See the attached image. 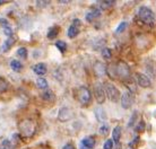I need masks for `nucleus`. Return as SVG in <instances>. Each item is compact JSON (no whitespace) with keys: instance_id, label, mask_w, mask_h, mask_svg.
I'll use <instances>...</instances> for the list:
<instances>
[{"instance_id":"obj_13","label":"nucleus","mask_w":156,"mask_h":149,"mask_svg":"<svg viewBox=\"0 0 156 149\" xmlns=\"http://www.w3.org/2000/svg\"><path fill=\"white\" fill-rule=\"evenodd\" d=\"M94 72L96 74V76H98V77H102V76H104V74H106V67L104 63L100 62V61H98V62L95 63V66H94Z\"/></svg>"},{"instance_id":"obj_29","label":"nucleus","mask_w":156,"mask_h":149,"mask_svg":"<svg viewBox=\"0 0 156 149\" xmlns=\"http://www.w3.org/2000/svg\"><path fill=\"white\" fill-rule=\"evenodd\" d=\"M127 26H128V24L126 23V22L120 23V25H119V26L117 27V29H115V34H120V33H122V32H125Z\"/></svg>"},{"instance_id":"obj_33","label":"nucleus","mask_w":156,"mask_h":149,"mask_svg":"<svg viewBox=\"0 0 156 149\" xmlns=\"http://www.w3.org/2000/svg\"><path fill=\"white\" fill-rule=\"evenodd\" d=\"M36 4L40 7H44V6H48V5L50 4V1H36Z\"/></svg>"},{"instance_id":"obj_8","label":"nucleus","mask_w":156,"mask_h":149,"mask_svg":"<svg viewBox=\"0 0 156 149\" xmlns=\"http://www.w3.org/2000/svg\"><path fill=\"white\" fill-rule=\"evenodd\" d=\"M94 94H95V98H96L98 104H103L105 102V90H104V88H103L101 84H96V86L94 88Z\"/></svg>"},{"instance_id":"obj_11","label":"nucleus","mask_w":156,"mask_h":149,"mask_svg":"<svg viewBox=\"0 0 156 149\" xmlns=\"http://www.w3.org/2000/svg\"><path fill=\"white\" fill-rule=\"evenodd\" d=\"M95 146V139L93 137H85L79 142V149H93Z\"/></svg>"},{"instance_id":"obj_2","label":"nucleus","mask_w":156,"mask_h":149,"mask_svg":"<svg viewBox=\"0 0 156 149\" xmlns=\"http://www.w3.org/2000/svg\"><path fill=\"white\" fill-rule=\"evenodd\" d=\"M138 17H139V19L143 23L147 24V25H154L156 22V17L154 12H153L151 8L146 7V6H143V7L139 8V10H138Z\"/></svg>"},{"instance_id":"obj_7","label":"nucleus","mask_w":156,"mask_h":149,"mask_svg":"<svg viewBox=\"0 0 156 149\" xmlns=\"http://www.w3.org/2000/svg\"><path fill=\"white\" fill-rule=\"evenodd\" d=\"M135 80H136L137 85L143 87V88H147V87L152 86V81H151L148 76H146L145 74H141V72L135 74Z\"/></svg>"},{"instance_id":"obj_22","label":"nucleus","mask_w":156,"mask_h":149,"mask_svg":"<svg viewBox=\"0 0 156 149\" xmlns=\"http://www.w3.org/2000/svg\"><path fill=\"white\" fill-rule=\"evenodd\" d=\"M0 149H14V144L8 139H5L0 142Z\"/></svg>"},{"instance_id":"obj_9","label":"nucleus","mask_w":156,"mask_h":149,"mask_svg":"<svg viewBox=\"0 0 156 149\" xmlns=\"http://www.w3.org/2000/svg\"><path fill=\"white\" fill-rule=\"evenodd\" d=\"M79 26H80V20L79 19H74V23L71 24L68 31H67V35L70 39H75L76 36L79 34Z\"/></svg>"},{"instance_id":"obj_30","label":"nucleus","mask_w":156,"mask_h":149,"mask_svg":"<svg viewBox=\"0 0 156 149\" xmlns=\"http://www.w3.org/2000/svg\"><path fill=\"white\" fill-rule=\"evenodd\" d=\"M17 55H20V58H27V50L25 49V47H20L18 50H17Z\"/></svg>"},{"instance_id":"obj_24","label":"nucleus","mask_w":156,"mask_h":149,"mask_svg":"<svg viewBox=\"0 0 156 149\" xmlns=\"http://www.w3.org/2000/svg\"><path fill=\"white\" fill-rule=\"evenodd\" d=\"M137 121H138V112H137V111H135V112L133 113V115H131L130 120H129L128 128H131V126H133V124H135Z\"/></svg>"},{"instance_id":"obj_34","label":"nucleus","mask_w":156,"mask_h":149,"mask_svg":"<svg viewBox=\"0 0 156 149\" xmlns=\"http://www.w3.org/2000/svg\"><path fill=\"white\" fill-rule=\"evenodd\" d=\"M62 149H76V148H75V146L71 145V144H66V145L63 146Z\"/></svg>"},{"instance_id":"obj_21","label":"nucleus","mask_w":156,"mask_h":149,"mask_svg":"<svg viewBox=\"0 0 156 149\" xmlns=\"http://www.w3.org/2000/svg\"><path fill=\"white\" fill-rule=\"evenodd\" d=\"M42 98L44 101H47V102H52V101L55 99V94H53L52 90L48 89L47 92H44L42 94Z\"/></svg>"},{"instance_id":"obj_5","label":"nucleus","mask_w":156,"mask_h":149,"mask_svg":"<svg viewBox=\"0 0 156 149\" xmlns=\"http://www.w3.org/2000/svg\"><path fill=\"white\" fill-rule=\"evenodd\" d=\"M114 71H115V74L120 78H129L130 76V68L125 61H118L114 67Z\"/></svg>"},{"instance_id":"obj_35","label":"nucleus","mask_w":156,"mask_h":149,"mask_svg":"<svg viewBox=\"0 0 156 149\" xmlns=\"http://www.w3.org/2000/svg\"><path fill=\"white\" fill-rule=\"evenodd\" d=\"M6 2H7V1H1V0H0V5H4V4H6Z\"/></svg>"},{"instance_id":"obj_26","label":"nucleus","mask_w":156,"mask_h":149,"mask_svg":"<svg viewBox=\"0 0 156 149\" xmlns=\"http://www.w3.org/2000/svg\"><path fill=\"white\" fill-rule=\"evenodd\" d=\"M102 57H103L105 60L111 59V57H112V52H111V50H110L109 47H104V49L102 50Z\"/></svg>"},{"instance_id":"obj_23","label":"nucleus","mask_w":156,"mask_h":149,"mask_svg":"<svg viewBox=\"0 0 156 149\" xmlns=\"http://www.w3.org/2000/svg\"><path fill=\"white\" fill-rule=\"evenodd\" d=\"M36 86L39 87L40 89H47L48 81L44 78H39L37 80H36Z\"/></svg>"},{"instance_id":"obj_32","label":"nucleus","mask_w":156,"mask_h":149,"mask_svg":"<svg viewBox=\"0 0 156 149\" xmlns=\"http://www.w3.org/2000/svg\"><path fill=\"white\" fill-rule=\"evenodd\" d=\"M103 148H104V149H113V140H112V139L106 140Z\"/></svg>"},{"instance_id":"obj_17","label":"nucleus","mask_w":156,"mask_h":149,"mask_svg":"<svg viewBox=\"0 0 156 149\" xmlns=\"http://www.w3.org/2000/svg\"><path fill=\"white\" fill-rule=\"evenodd\" d=\"M120 138H121V126H117L112 131V140L113 142H119L120 141Z\"/></svg>"},{"instance_id":"obj_27","label":"nucleus","mask_w":156,"mask_h":149,"mask_svg":"<svg viewBox=\"0 0 156 149\" xmlns=\"http://www.w3.org/2000/svg\"><path fill=\"white\" fill-rule=\"evenodd\" d=\"M115 4V1H111V0H108V1H101L100 2V6H101L102 9H106V8H110V7H112L113 5Z\"/></svg>"},{"instance_id":"obj_10","label":"nucleus","mask_w":156,"mask_h":149,"mask_svg":"<svg viewBox=\"0 0 156 149\" xmlns=\"http://www.w3.org/2000/svg\"><path fill=\"white\" fill-rule=\"evenodd\" d=\"M73 118V112L69 107H61L60 111H59L58 114V119L61 122H66L68 120H70Z\"/></svg>"},{"instance_id":"obj_16","label":"nucleus","mask_w":156,"mask_h":149,"mask_svg":"<svg viewBox=\"0 0 156 149\" xmlns=\"http://www.w3.org/2000/svg\"><path fill=\"white\" fill-rule=\"evenodd\" d=\"M95 116L98 119V121L104 122L106 120V113L102 107H96L95 109Z\"/></svg>"},{"instance_id":"obj_15","label":"nucleus","mask_w":156,"mask_h":149,"mask_svg":"<svg viewBox=\"0 0 156 149\" xmlns=\"http://www.w3.org/2000/svg\"><path fill=\"white\" fill-rule=\"evenodd\" d=\"M33 71H34L37 76H43V74H45V72H47V66L42 62L37 63V64H35V66L33 67Z\"/></svg>"},{"instance_id":"obj_6","label":"nucleus","mask_w":156,"mask_h":149,"mask_svg":"<svg viewBox=\"0 0 156 149\" xmlns=\"http://www.w3.org/2000/svg\"><path fill=\"white\" fill-rule=\"evenodd\" d=\"M133 101H135V97H133V94L129 90V92H125L123 94L121 95V98H120V103H121V106L126 109V110H128L130 109L133 104Z\"/></svg>"},{"instance_id":"obj_12","label":"nucleus","mask_w":156,"mask_h":149,"mask_svg":"<svg viewBox=\"0 0 156 149\" xmlns=\"http://www.w3.org/2000/svg\"><path fill=\"white\" fill-rule=\"evenodd\" d=\"M16 42V39L14 37V36H10V37H8L6 41H5L4 43H2V45H1V47H0V51L1 52H7L9 51V49H12V47L15 44Z\"/></svg>"},{"instance_id":"obj_4","label":"nucleus","mask_w":156,"mask_h":149,"mask_svg":"<svg viewBox=\"0 0 156 149\" xmlns=\"http://www.w3.org/2000/svg\"><path fill=\"white\" fill-rule=\"evenodd\" d=\"M76 98H77L79 103L83 104V105H86V104H88L90 102V98H92V94H90V89L85 86H80L78 87L77 89H76Z\"/></svg>"},{"instance_id":"obj_31","label":"nucleus","mask_w":156,"mask_h":149,"mask_svg":"<svg viewBox=\"0 0 156 149\" xmlns=\"http://www.w3.org/2000/svg\"><path fill=\"white\" fill-rule=\"evenodd\" d=\"M4 33L8 36V37H10V36H12V28L10 27L9 25L5 26V27H4Z\"/></svg>"},{"instance_id":"obj_20","label":"nucleus","mask_w":156,"mask_h":149,"mask_svg":"<svg viewBox=\"0 0 156 149\" xmlns=\"http://www.w3.org/2000/svg\"><path fill=\"white\" fill-rule=\"evenodd\" d=\"M8 88H9V82H8L4 77L0 76V93L7 92Z\"/></svg>"},{"instance_id":"obj_28","label":"nucleus","mask_w":156,"mask_h":149,"mask_svg":"<svg viewBox=\"0 0 156 149\" xmlns=\"http://www.w3.org/2000/svg\"><path fill=\"white\" fill-rule=\"evenodd\" d=\"M110 132V128L109 126H106V124H103V126L100 128V134L103 136V137H106Z\"/></svg>"},{"instance_id":"obj_25","label":"nucleus","mask_w":156,"mask_h":149,"mask_svg":"<svg viewBox=\"0 0 156 149\" xmlns=\"http://www.w3.org/2000/svg\"><path fill=\"white\" fill-rule=\"evenodd\" d=\"M55 47H57V49H59L60 52H65L67 50V44L63 41H57L55 42Z\"/></svg>"},{"instance_id":"obj_3","label":"nucleus","mask_w":156,"mask_h":149,"mask_svg":"<svg viewBox=\"0 0 156 149\" xmlns=\"http://www.w3.org/2000/svg\"><path fill=\"white\" fill-rule=\"evenodd\" d=\"M104 90H105V95L109 97V99L111 102L118 103L120 101V98H121L120 90L118 89L112 82H105Z\"/></svg>"},{"instance_id":"obj_14","label":"nucleus","mask_w":156,"mask_h":149,"mask_svg":"<svg viewBox=\"0 0 156 149\" xmlns=\"http://www.w3.org/2000/svg\"><path fill=\"white\" fill-rule=\"evenodd\" d=\"M101 16V9L100 8H94L90 12L86 14V20L87 22H93L94 19H96Z\"/></svg>"},{"instance_id":"obj_19","label":"nucleus","mask_w":156,"mask_h":149,"mask_svg":"<svg viewBox=\"0 0 156 149\" xmlns=\"http://www.w3.org/2000/svg\"><path fill=\"white\" fill-rule=\"evenodd\" d=\"M10 68H12L14 71H16V72H20V71H22V69H23V64H22L18 60H12V61H10Z\"/></svg>"},{"instance_id":"obj_1","label":"nucleus","mask_w":156,"mask_h":149,"mask_svg":"<svg viewBox=\"0 0 156 149\" xmlns=\"http://www.w3.org/2000/svg\"><path fill=\"white\" fill-rule=\"evenodd\" d=\"M18 128H20V133L22 134V137L30 138L35 132L36 123L33 122L32 120H23V121L20 122Z\"/></svg>"},{"instance_id":"obj_18","label":"nucleus","mask_w":156,"mask_h":149,"mask_svg":"<svg viewBox=\"0 0 156 149\" xmlns=\"http://www.w3.org/2000/svg\"><path fill=\"white\" fill-rule=\"evenodd\" d=\"M58 34H59V27L58 26H53V27H51L50 29L48 31L47 36H48V39L53 40L58 36Z\"/></svg>"}]
</instances>
